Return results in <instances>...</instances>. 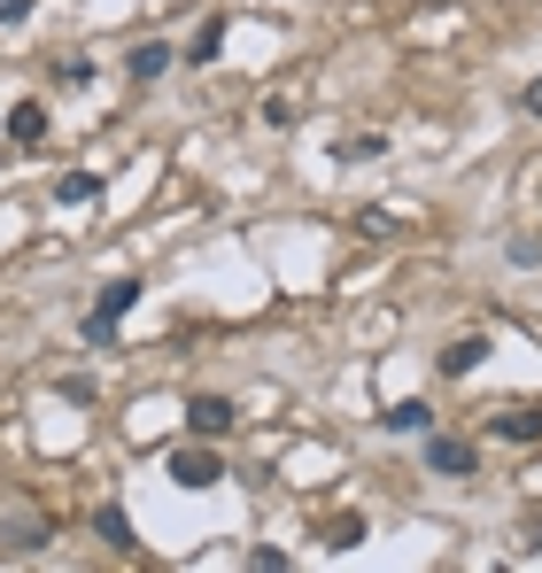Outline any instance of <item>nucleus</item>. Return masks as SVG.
I'll return each instance as SVG.
<instances>
[{
    "instance_id": "f3484780",
    "label": "nucleus",
    "mask_w": 542,
    "mask_h": 573,
    "mask_svg": "<svg viewBox=\"0 0 542 573\" xmlns=\"http://www.w3.org/2000/svg\"><path fill=\"white\" fill-rule=\"evenodd\" d=\"M32 9H39V0H0V24H24Z\"/></svg>"
},
{
    "instance_id": "9b49d317",
    "label": "nucleus",
    "mask_w": 542,
    "mask_h": 573,
    "mask_svg": "<svg viewBox=\"0 0 542 573\" xmlns=\"http://www.w3.org/2000/svg\"><path fill=\"white\" fill-rule=\"evenodd\" d=\"M187 55H195V62H217V55H225V16H210V24L195 32V47H187Z\"/></svg>"
},
{
    "instance_id": "f8f14e48",
    "label": "nucleus",
    "mask_w": 542,
    "mask_h": 573,
    "mask_svg": "<svg viewBox=\"0 0 542 573\" xmlns=\"http://www.w3.org/2000/svg\"><path fill=\"white\" fill-rule=\"evenodd\" d=\"M163 70H170V47H163V39L132 47V77H163Z\"/></svg>"
},
{
    "instance_id": "1a4fd4ad",
    "label": "nucleus",
    "mask_w": 542,
    "mask_h": 573,
    "mask_svg": "<svg viewBox=\"0 0 542 573\" xmlns=\"http://www.w3.org/2000/svg\"><path fill=\"white\" fill-rule=\"evenodd\" d=\"M333 155H341V163H380V155H388V140H380V132H349Z\"/></svg>"
},
{
    "instance_id": "2eb2a0df",
    "label": "nucleus",
    "mask_w": 542,
    "mask_h": 573,
    "mask_svg": "<svg viewBox=\"0 0 542 573\" xmlns=\"http://www.w3.org/2000/svg\"><path fill=\"white\" fill-rule=\"evenodd\" d=\"M356 542H365V520H356V512L326 527V550H356Z\"/></svg>"
},
{
    "instance_id": "ddd939ff",
    "label": "nucleus",
    "mask_w": 542,
    "mask_h": 573,
    "mask_svg": "<svg viewBox=\"0 0 542 573\" xmlns=\"http://www.w3.org/2000/svg\"><path fill=\"white\" fill-rule=\"evenodd\" d=\"M94 527H102V542H109V550H132V527H125V512H117V504H102V512H94Z\"/></svg>"
},
{
    "instance_id": "9d476101",
    "label": "nucleus",
    "mask_w": 542,
    "mask_h": 573,
    "mask_svg": "<svg viewBox=\"0 0 542 573\" xmlns=\"http://www.w3.org/2000/svg\"><path fill=\"white\" fill-rule=\"evenodd\" d=\"M426 427H434L426 403H396V411H388V434H426Z\"/></svg>"
},
{
    "instance_id": "f257e3e1",
    "label": "nucleus",
    "mask_w": 542,
    "mask_h": 573,
    "mask_svg": "<svg viewBox=\"0 0 542 573\" xmlns=\"http://www.w3.org/2000/svg\"><path fill=\"white\" fill-rule=\"evenodd\" d=\"M140 295H148L140 279H109V287H102V302H94V318H85V342H109V334H117V318H125Z\"/></svg>"
},
{
    "instance_id": "39448f33",
    "label": "nucleus",
    "mask_w": 542,
    "mask_h": 573,
    "mask_svg": "<svg viewBox=\"0 0 542 573\" xmlns=\"http://www.w3.org/2000/svg\"><path fill=\"white\" fill-rule=\"evenodd\" d=\"M426 465H434V473H473V465H481V450H473V442H458V434H434V442H426Z\"/></svg>"
},
{
    "instance_id": "dca6fc26",
    "label": "nucleus",
    "mask_w": 542,
    "mask_h": 573,
    "mask_svg": "<svg viewBox=\"0 0 542 573\" xmlns=\"http://www.w3.org/2000/svg\"><path fill=\"white\" fill-rule=\"evenodd\" d=\"M55 77H62V86H85V77H94V62H78V55H62V62H55Z\"/></svg>"
},
{
    "instance_id": "0eeeda50",
    "label": "nucleus",
    "mask_w": 542,
    "mask_h": 573,
    "mask_svg": "<svg viewBox=\"0 0 542 573\" xmlns=\"http://www.w3.org/2000/svg\"><path fill=\"white\" fill-rule=\"evenodd\" d=\"M481 357H488V342H481V334H466V342H449L434 365H441L449 380H466V372H481Z\"/></svg>"
},
{
    "instance_id": "a211bd4d",
    "label": "nucleus",
    "mask_w": 542,
    "mask_h": 573,
    "mask_svg": "<svg viewBox=\"0 0 542 573\" xmlns=\"http://www.w3.org/2000/svg\"><path fill=\"white\" fill-rule=\"evenodd\" d=\"M519 109H527V117H542V77H534V86L519 94Z\"/></svg>"
},
{
    "instance_id": "4468645a",
    "label": "nucleus",
    "mask_w": 542,
    "mask_h": 573,
    "mask_svg": "<svg viewBox=\"0 0 542 573\" xmlns=\"http://www.w3.org/2000/svg\"><path fill=\"white\" fill-rule=\"evenodd\" d=\"M263 124H271V132H295V124H303V109H295L287 94H271V102H263Z\"/></svg>"
},
{
    "instance_id": "6e6552de",
    "label": "nucleus",
    "mask_w": 542,
    "mask_h": 573,
    "mask_svg": "<svg viewBox=\"0 0 542 573\" xmlns=\"http://www.w3.org/2000/svg\"><path fill=\"white\" fill-rule=\"evenodd\" d=\"M94 194H102V171H62V179H55V202H62V210H70V202H94Z\"/></svg>"
},
{
    "instance_id": "20e7f679",
    "label": "nucleus",
    "mask_w": 542,
    "mask_h": 573,
    "mask_svg": "<svg viewBox=\"0 0 542 573\" xmlns=\"http://www.w3.org/2000/svg\"><path fill=\"white\" fill-rule=\"evenodd\" d=\"M488 434L496 442H542V411H534V403H519V411H488Z\"/></svg>"
},
{
    "instance_id": "f03ea898",
    "label": "nucleus",
    "mask_w": 542,
    "mask_h": 573,
    "mask_svg": "<svg viewBox=\"0 0 542 573\" xmlns=\"http://www.w3.org/2000/svg\"><path fill=\"white\" fill-rule=\"evenodd\" d=\"M170 480H178V488H217L225 465H217V450H195V442H187V450H170Z\"/></svg>"
},
{
    "instance_id": "423d86ee",
    "label": "nucleus",
    "mask_w": 542,
    "mask_h": 573,
    "mask_svg": "<svg viewBox=\"0 0 542 573\" xmlns=\"http://www.w3.org/2000/svg\"><path fill=\"white\" fill-rule=\"evenodd\" d=\"M9 140H16V147H39V140H47V102H16V109H9Z\"/></svg>"
},
{
    "instance_id": "7ed1b4c3",
    "label": "nucleus",
    "mask_w": 542,
    "mask_h": 573,
    "mask_svg": "<svg viewBox=\"0 0 542 573\" xmlns=\"http://www.w3.org/2000/svg\"><path fill=\"white\" fill-rule=\"evenodd\" d=\"M187 427H195L202 442L233 434V403H225V395H195V403H187Z\"/></svg>"
}]
</instances>
